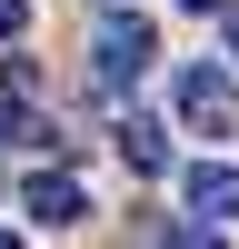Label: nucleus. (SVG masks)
Returning a JSON list of instances; mask_svg holds the SVG:
<instances>
[{
	"mask_svg": "<svg viewBox=\"0 0 239 249\" xmlns=\"http://www.w3.org/2000/svg\"><path fill=\"white\" fill-rule=\"evenodd\" d=\"M189 210L199 219H239V170H189Z\"/></svg>",
	"mask_w": 239,
	"mask_h": 249,
	"instance_id": "4",
	"label": "nucleus"
},
{
	"mask_svg": "<svg viewBox=\"0 0 239 249\" xmlns=\"http://www.w3.org/2000/svg\"><path fill=\"white\" fill-rule=\"evenodd\" d=\"M170 100H179V120H189L199 140H229V130H239V80H229V60H189V70L170 80Z\"/></svg>",
	"mask_w": 239,
	"mask_h": 249,
	"instance_id": "1",
	"label": "nucleus"
},
{
	"mask_svg": "<svg viewBox=\"0 0 239 249\" xmlns=\"http://www.w3.org/2000/svg\"><path fill=\"white\" fill-rule=\"evenodd\" d=\"M30 30V0H0V40H20Z\"/></svg>",
	"mask_w": 239,
	"mask_h": 249,
	"instance_id": "6",
	"label": "nucleus"
},
{
	"mask_svg": "<svg viewBox=\"0 0 239 249\" xmlns=\"http://www.w3.org/2000/svg\"><path fill=\"white\" fill-rule=\"evenodd\" d=\"M219 30H229V60H239V0H219Z\"/></svg>",
	"mask_w": 239,
	"mask_h": 249,
	"instance_id": "7",
	"label": "nucleus"
},
{
	"mask_svg": "<svg viewBox=\"0 0 239 249\" xmlns=\"http://www.w3.org/2000/svg\"><path fill=\"white\" fill-rule=\"evenodd\" d=\"M159 60V40H150V20L139 10H120L110 0V20H100V40H90V70H100V90H130L139 70Z\"/></svg>",
	"mask_w": 239,
	"mask_h": 249,
	"instance_id": "2",
	"label": "nucleus"
},
{
	"mask_svg": "<svg viewBox=\"0 0 239 249\" xmlns=\"http://www.w3.org/2000/svg\"><path fill=\"white\" fill-rule=\"evenodd\" d=\"M179 10H219V0H179Z\"/></svg>",
	"mask_w": 239,
	"mask_h": 249,
	"instance_id": "8",
	"label": "nucleus"
},
{
	"mask_svg": "<svg viewBox=\"0 0 239 249\" xmlns=\"http://www.w3.org/2000/svg\"><path fill=\"white\" fill-rule=\"evenodd\" d=\"M20 210H30L40 230H80V219H90V190H80L70 170H40L30 190H20Z\"/></svg>",
	"mask_w": 239,
	"mask_h": 249,
	"instance_id": "3",
	"label": "nucleus"
},
{
	"mask_svg": "<svg viewBox=\"0 0 239 249\" xmlns=\"http://www.w3.org/2000/svg\"><path fill=\"white\" fill-rule=\"evenodd\" d=\"M120 160L130 170H170V130L159 120H120Z\"/></svg>",
	"mask_w": 239,
	"mask_h": 249,
	"instance_id": "5",
	"label": "nucleus"
}]
</instances>
